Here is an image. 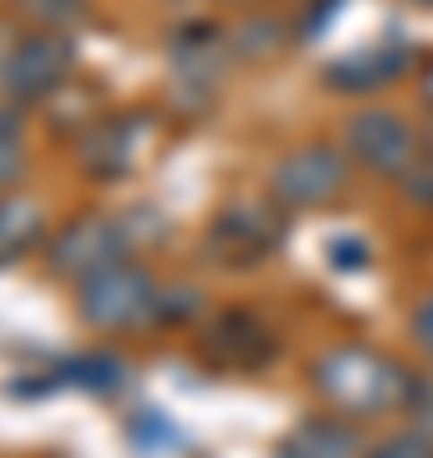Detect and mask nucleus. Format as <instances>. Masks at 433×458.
<instances>
[{"label": "nucleus", "instance_id": "39448f33", "mask_svg": "<svg viewBox=\"0 0 433 458\" xmlns=\"http://www.w3.org/2000/svg\"><path fill=\"white\" fill-rule=\"evenodd\" d=\"M204 352H209V361H219V367L250 372V367H266V361L276 357V336H270L255 316L230 311V316H219L215 327H209Z\"/></svg>", "mask_w": 433, "mask_h": 458}, {"label": "nucleus", "instance_id": "f257e3e1", "mask_svg": "<svg viewBox=\"0 0 433 458\" xmlns=\"http://www.w3.org/2000/svg\"><path fill=\"white\" fill-rule=\"evenodd\" d=\"M317 387L332 397L342 412H357V418H372V412H387L408 403V377L393 367L387 357L367 352V346H336L311 367Z\"/></svg>", "mask_w": 433, "mask_h": 458}, {"label": "nucleus", "instance_id": "20e7f679", "mask_svg": "<svg viewBox=\"0 0 433 458\" xmlns=\"http://www.w3.org/2000/svg\"><path fill=\"white\" fill-rule=\"evenodd\" d=\"M276 240H281V225L266 209H255V204L225 209L215 219V229H209V250L219 255V265H255Z\"/></svg>", "mask_w": 433, "mask_h": 458}, {"label": "nucleus", "instance_id": "f8f14e48", "mask_svg": "<svg viewBox=\"0 0 433 458\" xmlns=\"http://www.w3.org/2000/svg\"><path fill=\"white\" fill-rule=\"evenodd\" d=\"M128 438H133V448H143V454H164V448H179V433L168 428L164 412H138L133 423H128Z\"/></svg>", "mask_w": 433, "mask_h": 458}, {"label": "nucleus", "instance_id": "f03ea898", "mask_svg": "<svg viewBox=\"0 0 433 458\" xmlns=\"http://www.w3.org/2000/svg\"><path fill=\"white\" fill-rule=\"evenodd\" d=\"M82 316L102 331L138 327V321L158 316V291H153V280L143 270H133V265H107L98 276H87Z\"/></svg>", "mask_w": 433, "mask_h": 458}, {"label": "nucleus", "instance_id": "1a4fd4ad", "mask_svg": "<svg viewBox=\"0 0 433 458\" xmlns=\"http://www.w3.org/2000/svg\"><path fill=\"white\" fill-rule=\"evenodd\" d=\"M362 454V443H357V433L342 423H332V418H311V423H301L291 438L276 448V458H357Z\"/></svg>", "mask_w": 433, "mask_h": 458}, {"label": "nucleus", "instance_id": "f3484780", "mask_svg": "<svg viewBox=\"0 0 433 458\" xmlns=\"http://www.w3.org/2000/svg\"><path fill=\"white\" fill-rule=\"evenodd\" d=\"M423 92H429V102H433V66H429V77H423Z\"/></svg>", "mask_w": 433, "mask_h": 458}, {"label": "nucleus", "instance_id": "2eb2a0df", "mask_svg": "<svg viewBox=\"0 0 433 458\" xmlns=\"http://www.w3.org/2000/svg\"><path fill=\"white\" fill-rule=\"evenodd\" d=\"M413 336H418V346L423 352H433V295L418 306V316H413Z\"/></svg>", "mask_w": 433, "mask_h": 458}, {"label": "nucleus", "instance_id": "ddd939ff", "mask_svg": "<svg viewBox=\"0 0 433 458\" xmlns=\"http://www.w3.org/2000/svg\"><path fill=\"white\" fill-rule=\"evenodd\" d=\"M21 174V132H16V117L0 107V183H11Z\"/></svg>", "mask_w": 433, "mask_h": 458}, {"label": "nucleus", "instance_id": "7ed1b4c3", "mask_svg": "<svg viewBox=\"0 0 433 458\" xmlns=\"http://www.w3.org/2000/svg\"><path fill=\"white\" fill-rule=\"evenodd\" d=\"M342 183H347V168L332 148H301L270 174V189L285 204H327Z\"/></svg>", "mask_w": 433, "mask_h": 458}, {"label": "nucleus", "instance_id": "0eeeda50", "mask_svg": "<svg viewBox=\"0 0 433 458\" xmlns=\"http://www.w3.org/2000/svg\"><path fill=\"white\" fill-rule=\"evenodd\" d=\"M347 132L362 164L383 168V174H408V164H413V132H408V123H398L393 113H362Z\"/></svg>", "mask_w": 433, "mask_h": 458}, {"label": "nucleus", "instance_id": "6e6552de", "mask_svg": "<svg viewBox=\"0 0 433 458\" xmlns=\"http://www.w3.org/2000/svg\"><path fill=\"white\" fill-rule=\"evenodd\" d=\"M62 72H67V41L36 36V41H26V47L11 56V66H5V92H16V98H41L47 87L62 82Z\"/></svg>", "mask_w": 433, "mask_h": 458}, {"label": "nucleus", "instance_id": "9b49d317", "mask_svg": "<svg viewBox=\"0 0 433 458\" xmlns=\"http://www.w3.org/2000/svg\"><path fill=\"white\" fill-rule=\"evenodd\" d=\"M36 240V209L26 199H0V260H11Z\"/></svg>", "mask_w": 433, "mask_h": 458}, {"label": "nucleus", "instance_id": "a211bd4d", "mask_svg": "<svg viewBox=\"0 0 433 458\" xmlns=\"http://www.w3.org/2000/svg\"><path fill=\"white\" fill-rule=\"evenodd\" d=\"M429 5H433V0H429Z\"/></svg>", "mask_w": 433, "mask_h": 458}, {"label": "nucleus", "instance_id": "423d86ee", "mask_svg": "<svg viewBox=\"0 0 433 458\" xmlns=\"http://www.w3.org/2000/svg\"><path fill=\"white\" fill-rule=\"evenodd\" d=\"M117 240H123V225L113 219H82L77 229H67L56 250H51V265H56V276H98L107 265L117 260Z\"/></svg>", "mask_w": 433, "mask_h": 458}, {"label": "nucleus", "instance_id": "9d476101", "mask_svg": "<svg viewBox=\"0 0 433 458\" xmlns=\"http://www.w3.org/2000/svg\"><path fill=\"white\" fill-rule=\"evenodd\" d=\"M62 377H67L72 387H87V393L98 397H113L117 387H123V377H128V367L117 357H107V352H98V357H77L62 367Z\"/></svg>", "mask_w": 433, "mask_h": 458}, {"label": "nucleus", "instance_id": "4468645a", "mask_svg": "<svg viewBox=\"0 0 433 458\" xmlns=\"http://www.w3.org/2000/svg\"><path fill=\"white\" fill-rule=\"evenodd\" d=\"M372 458H433V443H429V433H398V438L378 443Z\"/></svg>", "mask_w": 433, "mask_h": 458}, {"label": "nucleus", "instance_id": "dca6fc26", "mask_svg": "<svg viewBox=\"0 0 433 458\" xmlns=\"http://www.w3.org/2000/svg\"><path fill=\"white\" fill-rule=\"evenodd\" d=\"M332 255H336V265H342V270H352V265L362 270V265H367V250L362 245H332Z\"/></svg>", "mask_w": 433, "mask_h": 458}]
</instances>
